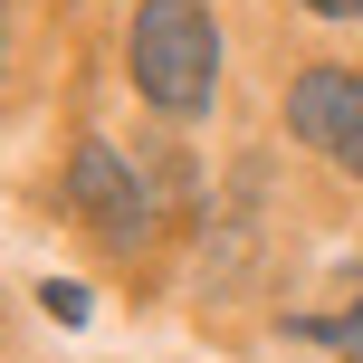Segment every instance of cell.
<instances>
[{
    "instance_id": "6da1fadb",
    "label": "cell",
    "mask_w": 363,
    "mask_h": 363,
    "mask_svg": "<svg viewBox=\"0 0 363 363\" xmlns=\"http://www.w3.org/2000/svg\"><path fill=\"white\" fill-rule=\"evenodd\" d=\"M134 77L163 115H201L220 86V29L201 0H144L134 19Z\"/></svg>"
},
{
    "instance_id": "277c9868",
    "label": "cell",
    "mask_w": 363,
    "mask_h": 363,
    "mask_svg": "<svg viewBox=\"0 0 363 363\" xmlns=\"http://www.w3.org/2000/svg\"><path fill=\"white\" fill-rule=\"evenodd\" d=\"M38 306H48L57 325H86V306H96V296H86V287H67V277H48V287H38Z\"/></svg>"
},
{
    "instance_id": "3957f363",
    "label": "cell",
    "mask_w": 363,
    "mask_h": 363,
    "mask_svg": "<svg viewBox=\"0 0 363 363\" xmlns=\"http://www.w3.org/2000/svg\"><path fill=\"white\" fill-rule=\"evenodd\" d=\"M287 125H296V144L345 153L354 134H363V77H345V67H306V77H296V96H287Z\"/></svg>"
},
{
    "instance_id": "7a4b0ae2",
    "label": "cell",
    "mask_w": 363,
    "mask_h": 363,
    "mask_svg": "<svg viewBox=\"0 0 363 363\" xmlns=\"http://www.w3.org/2000/svg\"><path fill=\"white\" fill-rule=\"evenodd\" d=\"M67 191H77V211H86V220H106L115 239H134V230L153 220V191H144V172H134L115 144H77V163H67Z\"/></svg>"
},
{
    "instance_id": "8992f818",
    "label": "cell",
    "mask_w": 363,
    "mask_h": 363,
    "mask_svg": "<svg viewBox=\"0 0 363 363\" xmlns=\"http://www.w3.org/2000/svg\"><path fill=\"white\" fill-rule=\"evenodd\" d=\"M345 163H354V172H363V134H354V144H345Z\"/></svg>"
},
{
    "instance_id": "5b68a950",
    "label": "cell",
    "mask_w": 363,
    "mask_h": 363,
    "mask_svg": "<svg viewBox=\"0 0 363 363\" xmlns=\"http://www.w3.org/2000/svg\"><path fill=\"white\" fill-rule=\"evenodd\" d=\"M306 10H325V19H354V10H363V0H306Z\"/></svg>"
}]
</instances>
